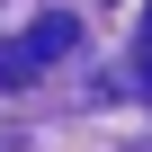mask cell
I'll use <instances>...</instances> for the list:
<instances>
[{"mask_svg": "<svg viewBox=\"0 0 152 152\" xmlns=\"http://www.w3.org/2000/svg\"><path fill=\"white\" fill-rule=\"evenodd\" d=\"M134 81H143V99H152V0H143V36H134Z\"/></svg>", "mask_w": 152, "mask_h": 152, "instance_id": "obj_2", "label": "cell"}, {"mask_svg": "<svg viewBox=\"0 0 152 152\" xmlns=\"http://www.w3.org/2000/svg\"><path fill=\"white\" fill-rule=\"evenodd\" d=\"M81 45V27L72 18H27L18 36H0V90H27V81H45V72Z\"/></svg>", "mask_w": 152, "mask_h": 152, "instance_id": "obj_1", "label": "cell"}]
</instances>
